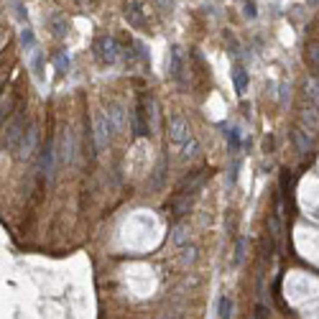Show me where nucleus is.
Returning a JSON list of instances; mask_svg holds the SVG:
<instances>
[{
    "label": "nucleus",
    "mask_w": 319,
    "mask_h": 319,
    "mask_svg": "<svg viewBox=\"0 0 319 319\" xmlns=\"http://www.w3.org/2000/svg\"><path fill=\"white\" fill-rule=\"evenodd\" d=\"M95 154L97 151H105L108 148V143L113 141V136H115V131H113V123H110V118H108V113L105 110H97L95 113Z\"/></svg>",
    "instance_id": "f257e3e1"
},
{
    "label": "nucleus",
    "mask_w": 319,
    "mask_h": 319,
    "mask_svg": "<svg viewBox=\"0 0 319 319\" xmlns=\"http://www.w3.org/2000/svg\"><path fill=\"white\" fill-rule=\"evenodd\" d=\"M92 51H95V59L100 64H105V67H110V64H115L120 49H118V41L113 36H97L95 44H92Z\"/></svg>",
    "instance_id": "f03ea898"
},
{
    "label": "nucleus",
    "mask_w": 319,
    "mask_h": 319,
    "mask_svg": "<svg viewBox=\"0 0 319 319\" xmlns=\"http://www.w3.org/2000/svg\"><path fill=\"white\" fill-rule=\"evenodd\" d=\"M133 133L138 138L154 133V105L151 102H148V108H146V102H141L136 108V113H133Z\"/></svg>",
    "instance_id": "7ed1b4c3"
},
{
    "label": "nucleus",
    "mask_w": 319,
    "mask_h": 319,
    "mask_svg": "<svg viewBox=\"0 0 319 319\" xmlns=\"http://www.w3.org/2000/svg\"><path fill=\"white\" fill-rule=\"evenodd\" d=\"M189 138H194V133H191V128H189L186 118H181V115H171V120H168V141L181 148Z\"/></svg>",
    "instance_id": "20e7f679"
},
{
    "label": "nucleus",
    "mask_w": 319,
    "mask_h": 319,
    "mask_svg": "<svg viewBox=\"0 0 319 319\" xmlns=\"http://www.w3.org/2000/svg\"><path fill=\"white\" fill-rule=\"evenodd\" d=\"M20 141H23V118H13L3 133V151H18Z\"/></svg>",
    "instance_id": "39448f33"
},
{
    "label": "nucleus",
    "mask_w": 319,
    "mask_h": 319,
    "mask_svg": "<svg viewBox=\"0 0 319 319\" xmlns=\"http://www.w3.org/2000/svg\"><path fill=\"white\" fill-rule=\"evenodd\" d=\"M291 141H294V146H296V151H299V154H309L312 151V133L307 131L304 125L291 128Z\"/></svg>",
    "instance_id": "423d86ee"
},
{
    "label": "nucleus",
    "mask_w": 319,
    "mask_h": 319,
    "mask_svg": "<svg viewBox=\"0 0 319 319\" xmlns=\"http://www.w3.org/2000/svg\"><path fill=\"white\" fill-rule=\"evenodd\" d=\"M302 125L307 128V131L314 136L319 133V108L312 102V105H304V110H302Z\"/></svg>",
    "instance_id": "0eeeda50"
},
{
    "label": "nucleus",
    "mask_w": 319,
    "mask_h": 319,
    "mask_svg": "<svg viewBox=\"0 0 319 319\" xmlns=\"http://www.w3.org/2000/svg\"><path fill=\"white\" fill-rule=\"evenodd\" d=\"M41 174L49 184L54 181V143H46L41 151Z\"/></svg>",
    "instance_id": "6e6552de"
},
{
    "label": "nucleus",
    "mask_w": 319,
    "mask_h": 319,
    "mask_svg": "<svg viewBox=\"0 0 319 319\" xmlns=\"http://www.w3.org/2000/svg\"><path fill=\"white\" fill-rule=\"evenodd\" d=\"M59 159H61V163H72V159H74V138H72V131H69V128H64V131H61Z\"/></svg>",
    "instance_id": "1a4fd4ad"
},
{
    "label": "nucleus",
    "mask_w": 319,
    "mask_h": 319,
    "mask_svg": "<svg viewBox=\"0 0 319 319\" xmlns=\"http://www.w3.org/2000/svg\"><path fill=\"white\" fill-rule=\"evenodd\" d=\"M181 69H184V64H181V49L179 46H171V49H168V74H171L176 82H181Z\"/></svg>",
    "instance_id": "9d476101"
},
{
    "label": "nucleus",
    "mask_w": 319,
    "mask_h": 319,
    "mask_svg": "<svg viewBox=\"0 0 319 319\" xmlns=\"http://www.w3.org/2000/svg\"><path fill=\"white\" fill-rule=\"evenodd\" d=\"M33 146H36V128H28V131L23 133V141H20V146H18V156L28 159L33 154Z\"/></svg>",
    "instance_id": "9b49d317"
},
{
    "label": "nucleus",
    "mask_w": 319,
    "mask_h": 319,
    "mask_svg": "<svg viewBox=\"0 0 319 319\" xmlns=\"http://www.w3.org/2000/svg\"><path fill=\"white\" fill-rule=\"evenodd\" d=\"M105 113H108V118H110V123H113V131L120 133L123 128H125V113H123V108H120V105H110Z\"/></svg>",
    "instance_id": "f8f14e48"
},
{
    "label": "nucleus",
    "mask_w": 319,
    "mask_h": 319,
    "mask_svg": "<svg viewBox=\"0 0 319 319\" xmlns=\"http://www.w3.org/2000/svg\"><path fill=\"white\" fill-rule=\"evenodd\" d=\"M125 18H128V23H133V26H143V23H146L143 10H141L138 3H128V5H125Z\"/></svg>",
    "instance_id": "ddd939ff"
},
{
    "label": "nucleus",
    "mask_w": 319,
    "mask_h": 319,
    "mask_svg": "<svg viewBox=\"0 0 319 319\" xmlns=\"http://www.w3.org/2000/svg\"><path fill=\"white\" fill-rule=\"evenodd\" d=\"M232 82H235L238 95H245V90H248V72L243 67H235V72H232Z\"/></svg>",
    "instance_id": "4468645a"
},
{
    "label": "nucleus",
    "mask_w": 319,
    "mask_h": 319,
    "mask_svg": "<svg viewBox=\"0 0 319 319\" xmlns=\"http://www.w3.org/2000/svg\"><path fill=\"white\" fill-rule=\"evenodd\" d=\"M31 69H33V77H36V79L44 77V56H41L38 49L31 51Z\"/></svg>",
    "instance_id": "2eb2a0df"
},
{
    "label": "nucleus",
    "mask_w": 319,
    "mask_h": 319,
    "mask_svg": "<svg viewBox=\"0 0 319 319\" xmlns=\"http://www.w3.org/2000/svg\"><path fill=\"white\" fill-rule=\"evenodd\" d=\"M199 154V143H197V138H189L184 146H181V159H194Z\"/></svg>",
    "instance_id": "dca6fc26"
},
{
    "label": "nucleus",
    "mask_w": 319,
    "mask_h": 319,
    "mask_svg": "<svg viewBox=\"0 0 319 319\" xmlns=\"http://www.w3.org/2000/svg\"><path fill=\"white\" fill-rule=\"evenodd\" d=\"M20 44H23V49H26L28 54L36 49V38H33V31H31V28H23V31H20Z\"/></svg>",
    "instance_id": "f3484780"
},
{
    "label": "nucleus",
    "mask_w": 319,
    "mask_h": 319,
    "mask_svg": "<svg viewBox=\"0 0 319 319\" xmlns=\"http://www.w3.org/2000/svg\"><path fill=\"white\" fill-rule=\"evenodd\" d=\"M307 97H312V102L319 108V79L307 82Z\"/></svg>",
    "instance_id": "a211bd4d"
},
{
    "label": "nucleus",
    "mask_w": 319,
    "mask_h": 319,
    "mask_svg": "<svg viewBox=\"0 0 319 319\" xmlns=\"http://www.w3.org/2000/svg\"><path fill=\"white\" fill-rule=\"evenodd\" d=\"M54 64H56V69H59L61 74L69 72V56H67V51H59L56 59H54Z\"/></svg>",
    "instance_id": "6ab92c4d"
},
{
    "label": "nucleus",
    "mask_w": 319,
    "mask_h": 319,
    "mask_svg": "<svg viewBox=\"0 0 319 319\" xmlns=\"http://www.w3.org/2000/svg\"><path fill=\"white\" fill-rule=\"evenodd\" d=\"M217 317H222V319L232 317V299H230V296H222V299H220V314Z\"/></svg>",
    "instance_id": "aec40b11"
},
{
    "label": "nucleus",
    "mask_w": 319,
    "mask_h": 319,
    "mask_svg": "<svg viewBox=\"0 0 319 319\" xmlns=\"http://www.w3.org/2000/svg\"><path fill=\"white\" fill-rule=\"evenodd\" d=\"M227 138H230V151L238 154V148H240V133H238V128H230Z\"/></svg>",
    "instance_id": "412c9836"
},
{
    "label": "nucleus",
    "mask_w": 319,
    "mask_h": 319,
    "mask_svg": "<svg viewBox=\"0 0 319 319\" xmlns=\"http://www.w3.org/2000/svg\"><path fill=\"white\" fill-rule=\"evenodd\" d=\"M307 56H309V61L314 64V67H319V44L317 41H312V44L307 46Z\"/></svg>",
    "instance_id": "4be33fe9"
},
{
    "label": "nucleus",
    "mask_w": 319,
    "mask_h": 319,
    "mask_svg": "<svg viewBox=\"0 0 319 319\" xmlns=\"http://www.w3.org/2000/svg\"><path fill=\"white\" fill-rule=\"evenodd\" d=\"M171 240H174V245H184V243L189 240L186 227H176V230H174V235H171Z\"/></svg>",
    "instance_id": "5701e85b"
},
{
    "label": "nucleus",
    "mask_w": 319,
    "mask_h": 319,
    "mask_svg": "<svg viewBox=\"0 0 319 319\" xmlns=\"http://www.w3.org/2000/svg\"><path fill=\"white\" fill-rule=\"evenodd\" d=\"M268 227H271V235L279 240V238H281V222H279V217H276V215L268 220Z\"/></svg>",
    "instance_id": "b1692460"
},
{
    "label": "nucleus",
    "mask_w": 319,
    "mask_h": 319,
    "mask_svg": "<svg viewBox=\"0 0 319 319\" xmlns=\"http://www.w3.org/2000/svg\"><path fill=\"white\" fill-rule=\"evenodd\" d=\"M189 204H191V199H189V197H179V199L174 202V209L179 212V215H184V212L189 209Z\"/></svg>",
    "instance_id": "393cba45"
},
{
    "label": "nucleus",
    "mask_w": 319,
    "mask_h": 319,
    "mask_svg": "<svg viewBox=\"0 0 319 319\" xmlns=\"http://www.w3.org/2000/svg\"><path fill=\"white\" fill-rule=\"evenodd\" d=\"M10 5H13V13H15V15H18L20 20H26V18H28V13H26V8H23V5H20V3H18V0H10Z\"/></svg>",
    "instance_id": "a878e982"
},
{
    "label": "nucleus",
    "mask_w": 319,
    "mask_h": 319,
    "mask_svg": "<svg viewBox=\"0 0 319 319\" xmlns=\"http://www.w3.org/2000/svg\"><path fill=\"white\" fill-rule=\"evenodd\" d=\"M136 54L143 59V64H151V56H148V51H146V46L141 44V41H136Z\"/></svg>",
    "instance_id": "bb28decb"
},
{
    "label": "nucleus",
    "mask_w": 319,
    "mask_h": 319,
    "mask_svg": "<svg viewBox=\"0 0 319 319\" xmlns=\"http://www.w3.org/2000/svg\"><path fill=\"white\" fill-rule=\"evenodd\" d=\"M54 33H56L59 38L67 33V23H64V18H56V20H54Z\"/></svg>",
    "instance_id": "cd10ccee"
},
{
    "label": "nucleus",
    "mask_w": 319,
    "mask_h": 319,
    "mask_svg": "<svg viewBox=\"0 0 319 319\" xmlns=\"http://www.w3.org/2000/svg\"><path fill=\"white\" fill-rule=\"evenodd\" d=\"M194 253H197V250L191 248V245H189V248H184V255H181V261H184V263H194V258H197Z\"/></svg>",
    "instance_id": "c85d7f7f"
},
{
    "label": "nucleus",
    "mask_w": 319,
    "mask_h": 319,
    "mask_svg": "<svg viewBox=\"0 0 319 319\" xmlns=\"http://www.w3.org/2000/svg\"><path fill=\"white\" fill-rule=\"evenodd\" d=\"M243 248H245V245H243V240H238V245H235V258H232V263H235V266L243 261Z\"/></svg>",
    "instance_id": "c756f323"
},
{
    "label": "nucleus",
    "mask_w": 319,
    "mask_h": 319,
    "mask_svg": "<svg viewBox=\"0 0 319 319\" xmlns=\"http://www.w3.org/2000/svg\"><path fill=\"white\" fill-rule=\"evenodd\" d=\"M238 171H240V163L235 161V163H232V168H230V184L238 181Z\"/></svg>",
    "instance_id": "7c9ffc66"
},
{
    "label": "nucleus",
    "mask_w": 319,
    "mask_h": 319,
    "mask_svg": "<svg viewBox=\"0 0 319 319\" xmlns=\"http://www.w3.org/2000/svg\"><path fill=\"white\" fill-rule=\"evenodd\" d=\"M281 191H284V194H289V171L281 174Z\"/></svg>",
    "instance_id": "2f4dec72"
},
{
    "label": "nucleus",
    "mask_w": 319,
    "mask_h": 319,
    "mask_svg": "<svg viewBox=\"0 0 319 319\" xmlns=\"http://www.w3.org/2000/svg\"><path fill=\"white\" fill-rule=\"evenodd\" d=\"M255 13H258V10H255V5L253 3H245V15L248 18H255Z\"/></svg>",
    "instance_id": "473e14b6"
},
{
    "label": "nucleus",
    "mask_w": 319,
    "mask_h": 319,
    "mask_svg": "<svg viewBox=\"0 0 319 319\" xmlns=\"http://www.w3.org/2000/svg\"><path fill=\"white\" fill-rule=\"evenodd\" d=\"M286 97H289V84H281V102L286 105Z\"/></svg>",
    "instance_id": "72a5a7b5"
},
{
    "label": "nucleus",
    "mask_w": 319,
    "mask_h": 319,
    "mask_svg": "<svg viewBox=\"0 0 319 319\" xmlns=\"http://www.w3.org/2000/svg\"><path fill=\"white\" fill-rule=\"evenodd\" d=\"M263 148H266V151L271 154V148H273V138H271V136H268V138L263 141Z\"/></svg>",
    "instance_id": "f704fd0d"
},
{
    "label": "nucleus",
    "mask_w": 319,
    "mask_h": 319,
    "mask_svg": "<svg viewBox=\"0 0 319 319\" xmlns=\"http://www.w3.org/2000/svg\"><path fill=\"white\" fill-rule=\"evenodd\" d=\"M161 5H163V8H168V5H171V0H161Z\"/></svg>",
    "instance_id": "c9c22d12"
}]
</instances>
